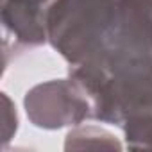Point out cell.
Listing matches in <instances>:
<instances>
[{
  "instance_id": "1",
  "label": "cell",
  "mask_w": 152,
  "mask_h": 152,
  "mask_svg": "<svg viewBox=\"0 0 152 152\" xmlns=\"http://www.w3.org/2000/svg\"><path fill=\"white\" fill-rule=\"evenodd\" d=\"M122 0H54L47 39L70 66L90 61L113 27Z\"/></svg>"
},
{
  "instance_id": "2",
  "label": "cell",
  "mask_w": 152,
  "mask_h": 152,
  "mask_svg": "<svg viewBox=\"0 0 152 152\" xmlns=\"http://www.w3.org/2000/svg\"><path fill=\"white\" fill-rule=\"evenodd\" d=\"M23 107L29 122L47 131L75 127L91 118V104L86 91L70 75L32 86L25 93Z\"/></svg>"
},
{
  "instance_id": "3",
  "label": "cell",
  "mask_w": 152,
  "mask_h": 152,
  "mask_svg": "<svg viewBox=\"0 0 152 152\" xmlns=\"http://www.w3.org/2000/svg\"><path fill=\"white\" fill-rule=\"evenodd\" d=\"M54 0H2V23L22 47L47 43V16Z\"/></svg>"
},
{
  "instance_id": "4",
  "label": "cell",
  "mask_w": 152,
  "mask_h": 152,
  "mask_svg": "<svg viewBox=\"0 0 152 152\" xmlns=\"http://www.w3.org/2000/svg\"><path fill=\"white\" fill-rule=\"evenodd\" d=\"M66 150H122L118 138L99 125H75L64 140Z\"/></svg>"
},
{
  "instance_id": "5",
  "label": "cell",
  "mask_w": 152,
  "mask_h": 152,
  "mask_svg": "<svg viewBox=\"0 0 152 152\" xmlns=\"http://www.w3.org/2000/svg\"><path fill=\"white\" fill-rule=\"evenodd\" d=\"M125 147L132 150H152V113L131 116L122 124Z\"/></svg>"
},
{
  "instance_id": "6",
  "label": "cell",
  "mask_w": 152,
  "mask_h": 152,
  "mask_svg": "<svg viewBox=\"0 0 152 152\" xmlns=\"http://www.w3.org/2000/svg\"><path fill=\"white\" fill-rule=\"evenodd\" d=\"M2 102H4V127H2V143L4 147L9 143V140L15 136L18 129V115L13 100L7 97V93H2Z\"/></svg>"
}]
</instances>
